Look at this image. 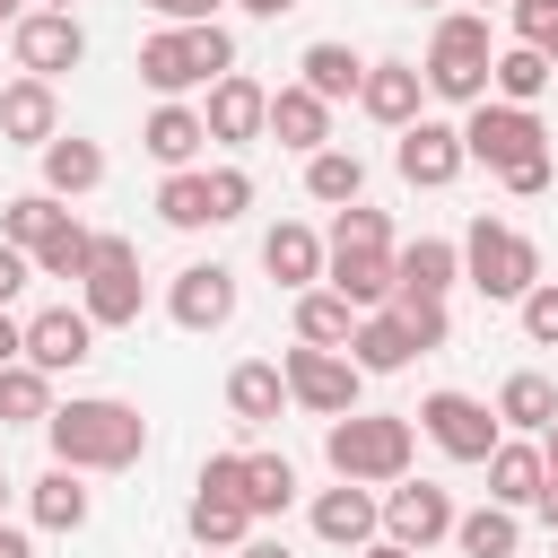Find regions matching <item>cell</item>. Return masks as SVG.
<instances>
[{
  "label": "cell",
  "mask_w": 558,
  "mask_h": 558,
  "mask_svg": "<svg viewBox=\"0 0 558 558\" xmlns=\"http://www.w3.org/2000/svg\"><path fill=\"white\" fill-rule=\"evenodd\" d=\"M44 436H52V462H70V471H131V462L148 453V418H140L131 401H105V392L52 401Z\"/></svg>",
  "instance_id": "1"
},
{
  "label": "cell",
  "mask_w": 558,
  "mask_h": 558,
  "mask_svg": "<svg viewBox=\"0 0 558 558\" xmlns=\"http://www.w3.org/2000/svg\"><path fill=\"white\" fill-rule=\"evenodd\" d=\"M323 279L357 305V314H375V305H392V288H401V253H392V227H384V209H340V227L323 235Z\"/></svg>",
  "instance_id": "2"
},
{
  "label": "cell",
  "mask_w": 558,
  "mask_h": 558,
  "mask_svg": "<svg viewBox=\"0 0 558 558\" xmlns=\"http://www.w3.org/2000/svg\"><path fill=\"white\" fill-rule=\"evenodd\" d=\"M235 70V35L209 17V26H157L148 44H140V78L157 87V96H192V87H218Z\"/></svg>",
  "instance_id": "3"
},
{
  "label": "cell",
  "mask_w": 558,
  "mask_h": 558,
  "mask_svg": "<svg viewBox=\"0 0 558 558\" xmlns=\"http://www.w3.org/2000/svg\"><path fill=\"white\" fill-rule=\"evenodd\" d=\"M323 453H331V471L340 480H410V453H418V436H410V418H392V410H349V418H331L323 427Z\"/></svg>",
  "instance_id": "4"
},
{
  "label": "cell",
  "mask_w": 558,
  "mask_h": 558,
  "mask_svg": "<svg viewBox=\"0 0 558 558\" xmlns=\"http://www.w3.org/2000/svg\"><path fill=\"white\" fill-rule=\"evenodd\" d=\"M488 70H497V44H488V9H453V17H436V35H427V96H445V105H480L488 96Z\"/></svg>",
  "instance_id": "5"
},
{
  "label": "cell",
  "mask_w": 558,
  "mask_h": 558,
  "mask_svg": "<svg viewBox=\"0 0 558 558\" xmlns=\"http://www.w3.org/2000/svg\"><path fill=\"white\" fill-rule=\"evenodd\" d=\"M462 279H471L488 305H523V296L541 288V244H532L523 227H506V218H471V235H462Z\"/></svg>",
  "instance_id": "6"
},
{
  "label": "cell",
  "mask_w": 558,
  "mask_h": 558,
  "mask_svg": "<svg viewBox=\"0 0 558 558\" xmlns=\"http://www.w3.org/2000/svg\"><path fill=\"white\" fill-rule=\"evenodd\" d=\"M279 375H288V401H305L314 418H349L357 410V384H366V366L349 349H314V340H296L279 357Z\"/></svg>",
  "instance_id": "7"
},
{
  "label": "cell",
  "mask_w": 558,
  "mask_h": 558,
  "mask_svg": "<svg viewBox=\"0 0 558 558\" xmlns=\"http://www.w3.org/2000/svg\"><path fill=\"white\" fill-rule=\"evenodd\" d=\"M462 148H471V166L506 174V166H523L532 148H549V131H541V113H532V105L480 96V105H471V122H462Z\"/></svg>",
  "instance_id": "8"
},
{
  "label": "cell",
  "mask_w": 558,
  "mask_h": 558,
  "mask_svg": "<svg viewBox=\"0 0 558 558\" xmlns=\"http://www.w3.org/2000/svg\"><path fill=\"white\" fill-rule=\"evenodd\" d=\"M78 305L96 314V331H122V323H140V305H148V279H140V253H131V235H105V244H96V270L78 279Z\"/></svg>",
  "instance_id": "9"
},
{
  "label": "cell",
  "mask_w": 558,
  "mask_h": 558,
  "mask_svg": "<svg viewBox=\"0 0 558 558\" xmlns=\"http://www.w3.org/2000/svg\"><path fill=\"white\" fill-rule=\"evenodd\" d=\"M418 427L436 436L445 462H488V453L506 445V436H497L506 418H497L488 401H471V392H427V401H418Z\"/></svg>",
  "instance_id": "10"
},
{
  "label": "cell",
  "mask_w": 558,
  "mask_h": 558,
  "mask_svg": "<svg viewBox=\"0 0 558 558\" xmlns=\"http://www.w3.org/2000/svg\"><path fill=\"white\" fill-rule=\"evenodd\" d=\"M9 52H17L26 78H61V70L87 61V26H78L70 9H26V17L9 26Z\"/></svg>",
  "instance_id": "11"
},
{
  "label": "cell",
  "mask_w": 558,
  "mask_h": 558,
  "mask_svg": "<svg viewBox=\"0 0 558 558\" xmlns=\"http://www.w3.org/2000/svg\"><path fill=\"white\" fill-rule=\"evenodd\" d=\"M392 166H401V183H418V192H445V183L471 166V148H462V131H453V122H427V113H418V122L401 131Z\"/></svg>",
  "instance_id": "12"
},
{
  "label": "cell",
  "mask_w": 558,
  "mask_h": 558,
  "mask_svg": "<svg viewBox=\"0 0 558 558\" xmlns=\"http://www.w3.org/2000/svg\"><path fill=\"white\" fill-rule=\"evenodd\" d=\"M26 357H35L44 375L87 366V357H96V314H87V305H44V314L26 323Z\"/></svg>",
  "instance_id": "13"
},
{
  "label": "cell",
  "mask_w": 558,
  "mask_h": 558,
  "mask_svg": "<svg viewBox=\"0 0 558 558\" xmlns=\"http://www.w3.org/2000/svg\"><path fill=\"white\" fill-rule=\"evenodd\" d=\"M166 314H174L183 331H218V323L235 314V270H227V262H192V270H174Z\"/></svg>",
  "instance_id": "14"
},
{
  "label": "cell",
  "mask_w": 558,
  "mask_h": 558,
  "mask_svg": "<svg viewBox=\"0 0 558 558\" xmlns=\"http://www.w3.org/2000/svg\"><path fill=\"white\" fill-rule=\"evenodd\" d=\"M384 532L410 541V549L453 541V497H445L436 480H392V497H384Z\"/></svg>",
  "instance_id": "15"
},
{
  "label": "cell",
  "mask_w": 558,
  "mask_h": 558,
  "mask_svg": "<svg viewBox=\"0 0 558 558\" xmlns=\"http://www.w3.org/2000/svg\"><path fill=\"white\" fill-rule=\"evenodd\" d=\"M375 532H384V497H366V480H340V488L314 497V541H331V549H366Z\"/></svg>",
  "instance_id": "16"
},
{
  "label": "cell",
  "mask_w": 558,
  "mask_h": 558,
  "mask_svg": "<svg viewBox=\"0 0 558 558\" xmlns=\"http://www.w3.org/2000/svg\"><path fill=\"white\" fill-rule=\"evenodd\" d=\"M201 122H209V140H235V148H244V140L270 131V87H253L244 70H227V78L209 87V113H201Z\"/></svg>",
  "instance_id": "17"
},
{
  "label": "cell",
  "mask_w": 558,
  "mask_h": 558,
  "mask_svg": "<svg viewBox=\"0 0 558 558\" xmlns=\"http://www.w3.org/2000/svg\"><path fill=\"white\" fill-rule=\"evenodd\" d=\"M418 96H427L418 61H366V87H357V105H366L384 131H410V122H418Z\"/></svg>",
  "instance_id": "18"
},
{
  "label": "cell",
  "mask_w": 558,
  "mask_h": 558,
  "mask_svg": "<svg viewBox=\"0 0 558 558\" xmlns=\"http://www.w3.org/2000/svg\"><path fill=\"white\" fill-rule=\"evenodd\" d=\"M0 140H17V148L61 140V96H52V78H17V87H0Z\"/></svg>",
  "instance_id": "19"
},
{
  "label": "cell",
  "mask_w": 558,
  "mask_h": 558,
  "mask_svg": "<svg viewBox=\"0 0 558 558\" xmlns=\"http://www.w3.org/2000/svg\"><path fill=\"white\" fill-rule=\"evenodd\" d=\"M270 140H279V148H305V157H314V148H331V105H323L305 78H296V87H279V96H270Z\"/></svg>",
  "instance_id": "20"
},
{
  "label": "cell",
  "mask_w": 558,
  "mask_h": 558,
  "mask_svg": "<svg viewBox=\"0 0 558 558\" xmlns=\"http://www.w3.org/2000/svg\"><path fill=\"white\" fill-rule=\"evenodd\" d=\"M201 140H209V122H201V113H192L183 96H166V105H157V113L140 122V148H148V157H157L166 174H174V166H192V157H201Z\"/></svg>",
  "instance_id": "21"
},
{
  "label": "cell",
  "mask_w": 558,
  "mask_h": 558,
  "mask_svg": "<svg viewBox=\"0 0 558 558\" xmlns=\"http://www.w3.org/2000/svg\"><path fill=\"white\" fill-rule=\"evenodd\" d=\"M262 270H270L279 288H296V296H305V288L323 279V235H314V227H296V218H279V227L262 235Z\"/></svg>",
  "instance_id": "22"
},
{
  "label": "cell",
  "mask_w": 558,
  "mask_h": 558,
  "mask_svg": "<svg viewBox=\"0 0 558 558\" xmlns=\"http://www.w3.org/2000/svg\"><path fill=\"white\" fill-rule=\"evenodd\" d=\"M349 357H357L366 375H392V366H410V357H418V331L401 323V305H375V314H357Z\"/></svg>",
  "instance_id": "23"
},
{
  "label": "cell",
  "mask_w": 558,
  "mask_h": 558,
  "mask_svg": "<svg viewBox=\"0 0 558 558\" xmlns=\"http://www.w3.org/2000/svg\"><path fill=\"white\" fill-rule=\"evenodd\" d=\"M279 410H288V375H279L270 357H244V366L227 375V418H235V427H270Z\"/></svg>",
  "instance_id": "24"
},
{
  "label": "cell",
  "mask_w": 558,
  "mask_h": 558,
  "mask_svg": "<svg viewBox=\"0 0 558 558\" xmlns=\"http://www.w3.org/2000/svg\"><path fill=\"white\" fill-rule=\"evenodd\" d=\"M96 183H105V148H96V140H78V131H70V140H44V192H52V201L96 192Z\"/></svg>",
  "instance_id": "25"
},
{
  "label": "cell",
  "mask_w": 558,
  "mask_h": 558,
  "mask_svg": "<svg viewBox=\"0 0 558 558\" xmlns=\"http://www.w3.org/2000/svg\"><path fill=\"white\" fill-rule=\"evenodd\" d=\"M541 488H549V453L541 445H497L488 453V497L497 506H532Z\"/></svg>",
  "instance_id": "26"
},
{
  "label": "cell",
  "mask_w": 558,
  "mask_h": 558,
  "mask_svg": "<svg viewBox=\"0 0 558 558\" xmlns=\"http://www.w3.org/2000/svg\"><path fill=\"white\" fill-rule=\"evenodd\" d=\"M26 506H35V523H44V532H78L96 497H87V471H70V462H52V471L35 480V497H26Z\"/></svg>",
  "instance_id": "27"
},
{
  "label": "cell",
  "mask_w": 558,
  "mask_h": 558,
  "mask_svg": "<svg viewBox=\"0 0 558 558\" xmlns=\"http://www.w3.org/2000/svg\"><path fill=\"white\" fill-rule=\"evenodd\" d=\"M192 541H201V549H244V541H253V506H244L235 488H201V497H192Z\"/></svg>",
  "instance_id": "28"
},
{
  "label": "cell",
  "mask_w": 558,
  "mask_h": 558,
  "mask_svg": "<svg viewBox=\"0 0 558 558\" xmlns=\"http://www.w3.org/2000/svg\"><path fill=\"white\" fill-rule=\"evenodd\" d=\"M296 340H314V349H349V340H357V305H349L340 288H305V296H296Z\"/></svg>",
  "instance_id": "29"
},
{
  "label": "cell",
  "mask_w": 558,
  "mask_h": 558,
  "mask_svg": "<svg viewBox=\"0 0 558 558\" xmlns=\"http://www.w3.org/2000/svg\"><path fill=\"white\" fill-rule=\"evenodd\" d=\"M44 418H52V375L35 357L0 366V427H44Z\"/></svg>",
  "instance_id": "30"
},
{
  "label": "cell",
  "mask_w": 558,
  "mask_h": 558,
  "mask_svg": "<svg viewBox=\"0 0 558 558\" xmlns=\"http://www.w3.org/2000/svg\"><path fill=\"white\" fill-rule=\"evenodd\" d=\"M296 70H305V87H314L323 105H340V96H357V87H366V61H357L349 44H331V35H323V44H305V61H296Z\"/></svg>",
  "instance_id": "31"
},
{
  "label": "cell",
  "mask_w": 558,
  "mask_h": 558,
  "mask_svg": "<svg viewBox=\"0 0 558 558\" xmlns=\"http://www.w3.org/2000/svg\"><path fill=\"white\" fill-rule=\"evenodd\" d=\"M157 218H166V227H183V235H192V227H218L209 174H201V166H174V174L157 183Z\"/></svg>",
  "instance_id": "32"
},
{
  "label": "cell",
  "mask_w": 558,
  "mask_h": 558,
  "mask_svg": "<svg viewBox=\"0 0 558 558\" xmlns=\"http://www.w3.org/2000/svg\"><path fill=\"white\" fill-rule=\"evenodd\" d=\"M61 227H70V209H61L52 192H17V201L0 209V235H9L17 253H44V244H52Z\"/></svg>",
  "instance_id": "33"
},
{
  "label": "cell",
  "mask_w": 558,
  "mask_h": 558,
  "mask_svg": "<svg viewBox=\"0 0 558 558\" xmlns=\"http://www.w3.org/2000/svg\"><path fill=\"white\" fill-rule=\"evenodd\" d=\"M514 541H523V523H514V506H480V514H453V549L462 558H514Z\"/></svg>",
  "instance_id": "34"
},
{
  "label": "cell",
  "mask_w": 558,
  "mask_h": 558,
  "mask_svg": "<svg viewBox=\"0 0 558 558\" xmlns=\"http://www.w3.org/2000/svg\"><path fill=\"white\" fill-rule=\"evenodd\" d=\"M549 70H558V61H549L541 44H506V52H497V70H488V96H506V105H532V96L549 87Z\"/></svg>",
  "instance_id": "35"
},
{
  "label": "cell",
  "mask_w": 558,
  "mask_h": 558,
  "mask_svg": "<svg viewBox=\"0 0 558 558\" xmlns=\"http://www.w3.org/2000/svg\"><path fill=\"white\" fill-rule=\"evenodd\" d=\"M462 279V244H445V235H418V244H401V288H418V296H445Z\"/></svg>",
  "instance_id": "36"
},
{
  "label": "cell",
  "mask_w": 558,
  "mask_h": 558,
  "mask_svg": "<svg viewBox=\"0 0 558 558\" xmlns=\"http://www.w3.org/2000/svg\"><path fill=\"white\" fill-rule=\"evenodd\" d=\"M497 418H506V427H523V436H541V427L558 418V384H549V375H532V366H523V375H506Z\"/></svg>",
  "instance_id": "37"
},
{
  "label": "cell",
  "mask_w": 558,
  "mask_h": 558,
  "mask_svg": "<svg viewBox=\"0 0 558 558\" xmlns=\"http://www.w3.org/2000/svg\"><path fill=\"white\" fill-rule=\"evenodd\" d=\"M305 192H314V201H331V209H349V201L366 192L357 148H314V157H305Z\"/></svg>",
  "instance_id": "38"
},
{
  "label": "cell",
  "mask_w": 558,
  "mask_h": 558,
  "mask_svg": "<svg viewBox=\"0 0 558 558\" xmlns=\"http://www.w3.org/2000/svg\"><path fill=\"white\" fill-rule=\"evenodd\" d=\"M296 497V462L288 453H244V506L253 514H288Z\"/></svg>",
  "instance_id": "39"
},
{
  "label": "cell",
  "mask_w": 558,
  "mask_h": 558,
  "mask_svg": "<svg viewBox=\"0 0 558 558\" xmlns=\"http://www.w3.org/2000/svg\"><path fill=\"white\" fill-rule=\"evenodd\" d=\"M96 244H105V235H87V227L70 218V227L35 253V279H87V270H96Z\"/></svg>",
  "instance_id": "40"
},
{
  "label": "cell",
  "mask_w": 558,
  "mask_h": 558,
  "mask_svg": "<svg viewBox=\"0 0 558 558\" xmlns=\"http://www.w3.org/2000/svg\"><path fill=\"white\" fill-rule=\"evenodd\" d=\"M392 305H401V323L418 331V349H445V296H418V288H392Z\"/></svg>",
  "instance_id": "41"
},
{
  "label": "cell",
  "mask_w": 558,
  "mask_h": 558,
  "mask_svg": "<svg viewBox=\"0 0 558 558\" xmlns=\"http://www.w3.org/2000/svg\"><path fill=\"white\" fill-rule=\"evenodd\" d=\"M523 340H532V349H558V279H541V288L523 296Z\"/></svg>",
  "instance_id": "42"
},
{
  "label": "cell",
  "mask_w": 558,
  "mask_h": 558,
  "mask_svg": "<svg viewBox=\"0 0 558 558\" xmlns=\"http://www.w3.org/2000/svg\"><path fill=\"white\" fill-rule=\"evenodd\" d=\"M209 201H218V227L244 218V209H253V174H244V166H209Z\"/></svg>",
  "instance_id": "43"
},
{
  "label": "cell",
  "mask_w": 558,
  "mask_h": 558,
  "mask_svg": "<svg viewBox=\"0 0 558 558\" xmlns=\"http://www.w3.org/2000/svg\"><path fill=\"white\" fill-rule=\"evenodd\" d=\"M506 17H514V44H541V52H549V35H558V0H506Z\"/></svg>",
  "instance_id": "44"
},
{
  "label": "cell",
  "mask_w": 558,
  "mask_h": 558,
  "mask_svg": "<svg viewBox=\"0 0 558 558\" xmlns=\"http://www.w3.org/2000/svg\"><path fill=\"white\" fill-rule=\"evenodd\" d=\"M497 183H506V192H523V201H532V192H549V148H532V157H523V166H506Z\"/></svg>",
  "instance_id": "45"
},
{
  "label": "cell",
  "mask_w": 558,
  "mask_h": 558,
  "mask_svg": "<svg viewBox=\"0 0 558 558\" xmlns=\"http://www.w3.org/2000/svg\"><path fill=\"white\" fill-rule=\"evenodd\" d=\"M26 279H35V253H17V244L0 235V305H9V296H17Z\"/></svg>",
  "instance_id": "46"
},
{
  "label": "cell",
  "mask_w": 558,
  "mask_h": 558,
  "mask_svg": "<svg viewBox=\"0 0 558 558\" xmlns=\"http://www.w3.org/2000/svg\"><path fill=\"white\" fill-rule=\"evenodd\" d=\"M148 9H157L166 26H209V17H218V0H148Z\"/></svg>",
  "instance_id": "47"
},
{
  "label": "cell",
  "mask_w": 558,
  "mask_h": 558,
  "mask_svg": "<svg viewBox=\"0 0 558 558\" xmlns=\"http://www.w3.org/2000/svg\"><path fill=\"white\" fill-rule=\"evenodd\" d=\"M17 357H26V323L0 305V366H17Z\"/></svg>",
  "instance_id": "48"
},
{
  "label": "cell",
  "mask_w": 558,
  "mask_h": 558,
  "mask_svg": "<svg viewBox=\"0 0 558 558\" xmlns=\"http://www.w3.org/2000/svg\"><path fill=\"white\" fill-rule=\"evenodd\" d=\"M357 558H427V549H410V541H392V532H384V541H366Z\"/></svg>",
  "instance_id": "49"
},
{
  "label": "cell",
  "mask_w": 558,
  "mask_h": 558,
  "mask_svg": "<svg viewBox=\"0 0 558 558\" xmlns=\"http://www.w3.org/2000/svg\"><path fill=\"white\" fill-rule=\"evenodd\" d=\"M0 558H35V541H26L17 523H0Z\"/></svg>",
  "instance_id": "50"
},
{
  "label": "cell",
  "mask_w": 558,
  "mask_h": 558,
  "mask_svg": "<svg viewBox=\"0 0 558 558\" xmlns=\"http://www.w3.org/2000/svg\"><path fill=\"white\" fill-rule=\"evenodd\" d=\"M532 506H541V523H549V532H558V471H549V488H541V497H532Z\"/></svg>",
  "instance_id": "51"
},
{
  "label": "cell",
  "mask_w": 558,
  "mask_h": 558,
  "mask_svg": "<svg viewBox=\"0 0 558 558\" xmlns=\"http://www.w3.org/2000/svg\"><path fill=\"white\" fill-rule=\"evenodd\" d=\"M235 558H296V549H288V541H244Z\"/></svg>",
  "instance_id": "52"
},
{
  "label": "cell",
  "mask_w": 558,
  "mask_h": 558,
  "mask_svg": "<svg viewBox=\"0 0 558 558\" xmlns=\"http://www.w3.org/2000/svg\"><path fill=\"white\" fill-rule=\"evenodd\" d=\"M235 9H253V17H288L296 0H235Z\"/></svg>",
  "instance_id": "53"
},
{
  "label": "cell",
  "mask_w": 558,
  "mask_h": 558,
  "mask_svg": "<svg viewBox=\"0 0 558 558\" xmlns=\"http://www.w3.org/2000/svg\"><path fill=\"white\" fill-rule=\"evenodd\" d=\"M541 453H549V471H558V418H549V427H541Z\"/></svg>",
  "instance_id": "54"
},
{
  "label": "cell",
  "mask_w": 558,
  "mask_h": 558,
  "mask_svg": "<svg viewBox=\"0 0 558 558\" xmlns=\"http://www.w3.org/2000/svg\"><path fill=\"white\" fill-rule=\"evenodd\" d=\"M17 17H26V0H0V26H17Z\"/></svg>",
  "instance_id": "55"
},
{
  "label": "cell",
  "mask_w": 558,
  "mask_h": 558,
  "mask_svg": "<svg viewBox=\"0 0 558 558\" xmlns=\"http://www.w3.org/2000/svg\"><path fill=\"white\" fill-rule=\"evenodd\" d=\"M549 61H558V35H549Z\"/></svg>",
  "instance_id": "56"
},
{
  "label": "cell",
  "mask_w": 558,
  "mask_h": 558,
  "mask_svg": "<svg viewBox=\"0 0 558 558\" xmlns=\"http://www.w3.org/2000/svg\"><path fill=\"white\" fill-rule=\"evenodd\" d=\"M44 9H70V0H44Z\"/></svg>",
  "instance_id": "57"
},
{
  "label": "cell",
  "mask_w": 558,
  "mask_h": 558,
  "mask_svg": "<svg viewBox=\"0 0 558 558\" xmlns=\"http://www.w3.org/2000/svg\"><path fill=\"white\" fill-rule=\"evenodd\" d=\"M480 9H506V0H480Z\"/></svg>",
  "instance_id": "58"
},
{
  "label": "cell",
  "mask_w": 558,
  "mask_h": 558,
  "mask_svg": "<svg viewBox=\"0 0 558 558\" xmlns=\"http://www.w3.org/2000/svg\"><path fill=\"white\" fill-rule=\"evenodd\" d=\"M0 497H9V480H0Z\"/></svg>",
  "instance_id": "59"
}]
</instances>
